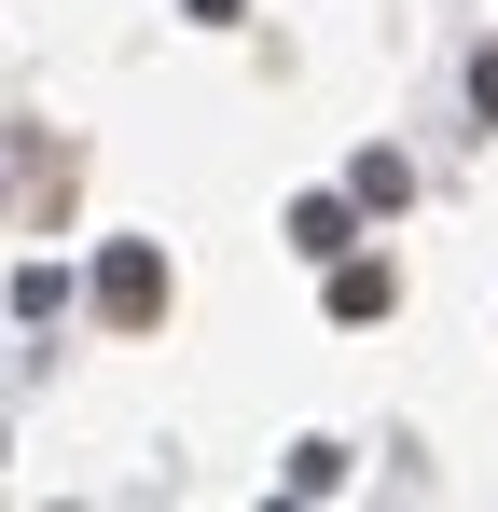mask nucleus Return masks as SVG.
Here are the masks:
<instances>
[{"label": "nucleus", "instance_id": "2", "mask_svg": "<svg viewBox=\"0 0 498 512\" xmlns=\"http://www.w3.org/2000/svg\"><path fill=\"white\" fill-rule=\"evenodd\" d=\"M388 305H402V277H388V263L332 250V319H388Z\"/></svg>", "mask_w": 498, "mask_h": 512}, {"label": "nucleus", "instance_id": "1", "mask_svg": "<svg viewBox=\"0 0 498 512\" xmlns=\"http://www.w3.org/2000/svg\"><path fill=\"white\" fill-rule=\"evenodd\" d=\"M97 319H125V333L166 319V263L139 250V236H125V250H97Z\"/></svg>", "mask_w": 498, "mask_h": 512}, {"label": "nucleus", "instance_id": "4", "mask_svg": "<svg viewBox=\"0 0 498 512\" xmlns=\"http://www.w3.org/2000/svg\"><path fill=\"white\" fill-rule=\"evenodd\" d=\"M402 194H415L402 153H360V167H346V208H402Z\"/></svg>", "mask_w": 498, "mask_h": 512}, {"label": "nucleus", "instance_id": "3", "mask_svg": "<svg viewBox=\"0 0 498 512\" xmlns=\"http://www.w3.org/2000/svg\"><path fill=\"white\" fill-rule=\"evenodd\" d=\"M346 236H360V208H346V194H305V208H291V250H305V263H332Z\"/></svg>", "mask_w": 498, "mask_h": 512}, {"label": "nucleus", "instance_id": "5", "mask_svg": "<svg viewBox=\"0 0 498 512\" xmlns=\"http://www.w3.org/2000/svg\"><path fill=\"white\" fill-rule=\"evenodd\" d=\"M346 485V443H291V499H332Z\"/></svg>", "mask_w": 498, "mask_h": 512}, {"label": "nucleus", "instance_id": "6", "mask_svg": "<svg viewBox=\"0 0 498 512\" xmlns=\"http://www.w3.org/2000/svg\"><path fill=\"white\" fill-rule=\"evenodd\" d=\"M471 111H485V125H498V56H471Z\"/></svg>", "mask_w": 498, "mask_h": 512}]
</instances>
